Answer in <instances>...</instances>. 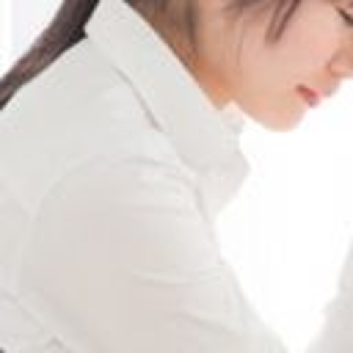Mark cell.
Wrapping results in <instances>:
<instances>
[]
</instances>
